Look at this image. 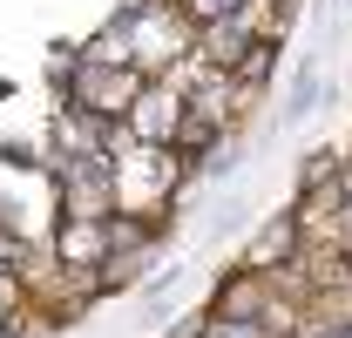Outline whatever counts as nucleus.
I'll return each mask as SVG.
<instances>
[{"label": "nucleus", "mask_w": 352, "mask_h": 338, "mask_svg": "<svg viewBox=\"0 0 352 338\" xmlns=\"http://www.w3.org/2000/svg\"><path fill=\"white\" fill-rule=\"evenodd\" d=\"M183 14H190V27H210V21H223V14H244V0H176Z\"/></svg>", "instance_id": "39448f33"}, {"label": "nucleus", "mask_w": 352, "mask_h": 338, "mask_svg": "<svg viewBox=\"0 0 352 338\" xmlns=\"http://www.w3.org/2000/svg\"><path fill=\"white\" fill-rule=\"evenodd\" d=\"M285 251H298V216H278V223H271V237H258V244H251V271H264V278H271V271L285 264Z\"/></svg>", "instance_id": "7ed1b4c3"}, {"label": "nucleus", "mask_w": 352, "mask_h": 338, "mask_svg": "<svg viewBox=\"0 0 352 338\" xmlns=\"http://www.w3.org/2000/svg\"><path fill=\"white\" fill-rule=\"evenodd\" d=\"M305 338H352V325H311Z\"/></svg>", "instance_id": "423d86ee"}, {"label": "nucleus", "mask_w": 352, "mask_h": 338, "mask_svg": "<svg viewBox=\"0 0 352 338\" xmlns=\"http://www.w3.org/2000/svg\"><path fill=\"white\" fill-rule=\"evenodd\" d=\"M339 251H346V284H352V237H346V244H339Z\"/></svg>", "instance_id": "0eeeda50"}, {"label": "nucleus", "mask_w": 352, "mask_h": 338, "mask_svg": "<svg viewBox=\"0 0 352 338\" xmlns=\"http://www.w3.org/2000/svg\"><path fill=\"white\" fill-rule=\"evenodd\" d=\"M318 95H325V75H318V61H305L292 75V95H285V122H305L311 109H318Z\"/></svg>", "instance_id": "20e7f679"}, {"label": "nucleus", "mask_w": 352, "mask_h": 338, "mask_svg": "<svg viewBox=\"0 0 352 338\" xmlns=\"http://www.w3.org/2000/svg\"><path fill=\"white\" fill-rule=\"evenodd\" d=\"M0 338H28V332H14V325H0Z\"/></svg>", "instance_id": "6e6552de"}, {"label": "nucleus", "mask_w": 352, "mask_h": 338, "mask_svg": "<svg viewBox=\"0 0 352 338\" xmlns=\"http://www.w3.org/2000/svg\"><path fill=\"white\" fill-rule=\"evenodd\" d=\"M142 82L149 75L129 68V61H88V68H75V109L95 115V122H116V115H129V102H135Z\"/></svg>", "instance_id": "f257e3e1"}, {"label": "nucleus", "mask_w": 352, "mask_h": 338, "mask_svg": "<svg viewBox=\"0 0 352 338\" xmlns=\"http://www.w3.org/2000/svg\"><path fill=\"white\" fill-rule=\"evenodd\" d=\"M61 257H68V264H88V271H102V264H109V223H102V216H68Z\"/></svg>", "instance_id": "f03ea898"}]
</instances>
